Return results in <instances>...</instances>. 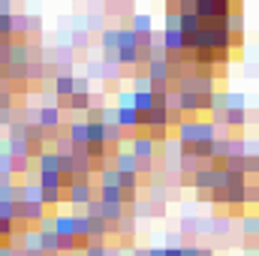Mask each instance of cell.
<instances>
[{
  "instance_id": "6da1fadb",
  "label": "cell",
  "mask_w": 259,
  "mask_h": 256,
  "mask_svg": "<svg viewBox=\"0 0 259 256\" xmlns=\"http://www.w3.org/2000/svg\"><path fill=\"white\" fill-rule=\"evenodd\" d=\"M69 202H75V205H91V187H88V181H75V184L69 187Z\"/></svg>"
},
{
  "instance_id": "7a4b0ae2",
  "label": "cell",
  "mask_w": 259,
  "mask_h": 256,
  "mask_svg": "<svg viewBox=\"0 0 259 256\" xmlns=\"http://www.w3.org/2000/svg\"><path fill=\"white\" fill-rule=\"evenodd\" d=\"M55 232L61 241L75 238V217H55Z\"/></svg>"
},
{
  "instance_id": "3957f363",
  "label": "cell",
  "mask_w": 259,
  "mask_h": 256,
  "mask_svg": "<svg viewBox=\"0 0 259 256\" xmlns=\"http://www.w3.org/2000/svg\"><path fill=\"white\" fill-rule=\"evenodd\" d=\"M58 124H61V112H58L55 106H42V109H39V127L55 130Z\"/></svg>"
},
{
  "instance_id": "277c9868",
  "label": "cell",
  "mask_w": 259,
  "mask_h": 256,
  "mask_svg": "<svg viewBox=\"0 0 259 256\" xmlns=\"http://www.w3.org/2000/svg\"><path fill=\"white\" fill-rule=\"evenodd\" d=\"M139 121H142V115H139L133 106H121V109H118V124H121V127H139Z\"/></svg>"
},
{
  "instance_id": "5b68a950",
  "label": "cell",
  "mask_w": 259,
  "mask_h": 256,
  "mask_svg": "<svg viewBox=\"0 0 259 256\" xmlns=\"http://www.w3.org/2000/svg\"><path fill=\"white\" fill-rule=\"evenodd\" d=\"M196 15H199V18H208V15H226V6H223V3H196Z\"/></svg>"
},
{
  "instance_id": "8992f818",
  "label": "cell",
  "mask_w": 259,
  "mask_h": 256,
  "mask_svg": "<svg viewBox=\"0 0 259 256\" xmlns=\"http://www.w3.org/2000/svg\"><path fill=\"white\" fill-rule=\"evenodd\" d=\"M151 154H154V142H151V139H136V142H133V157H136V160L151 157Z\"/></svg>"
},
{
  "instance_id": "52a82bcc",
  "label": "cell",
  "mask_w": 259,
  "mask_h": 256,
  "mask_svg": "<svg viewBox=\"0 0 259 256\" xmlns=\"http://www.w3.org/2000/svg\"><path fill=\"white\" fill-rule=\"evenodd\" d=\"M15 217H18V205L0 202V220H15Z\"/></svg>"
},
{
  "instance_id": "ba28073f",
  "label": "cell",
  "mask_w": 259,
  "mask_h": 256,
  "mask_svg": "<svg viewBox=\"0 0 259 256\" xmlns=\"http://www.w3.org/2000/svg\"><path fill=\"white\" fill-rule=\"evenodd\" d=\"M88 100H91L88 94H72V97H69V109H88V106H91Z\"/></svg>"
},
{
  "instance_id": "9c48e42d",
  "label": "cell",
  "mask_w": 259,
  "mask_h": 256,
  "mask_svg": "<svg viewBox=\"0 0 259 256\" xmlns=\"http://www.w3.org/2000/svg\"><path fill=\"white\" fill-rule=\"evenodd\" d=\"M84 256H109V250H106L103 244H91V247H88V253H84Z\"/></svg>"
},
{
  "instance_id": "30bf717a",
  "label": "cell",
  "mask_w": 259,
  "mask_h": 256,
  "mask_svg": "<svg viewBox=\"0 0 259 256\" xmlns=\"http://www.w3.org/2000/svg\"><path fill=\"white\" fill-rule=\"evenodd\" d=\"M0 256H15V247H9V244H0Z\"/></svg>"
},
{
  "instance_id": "8fae6325",
  "label": "cell",
  "mask_w": 259,
  "mask_h": 256,
  "mask_svg": "<svg viewBox=\"0 0 259 256\" xmlns=\"http://www.w3.org/2000/svg\"><path fill=\"white\" fill-rule=\"evenodd\" d=\"M9 115H12V112H0V127H6V124H9Z\"/></svg>"
}]
</instances>
